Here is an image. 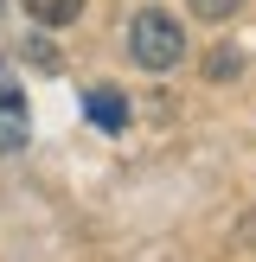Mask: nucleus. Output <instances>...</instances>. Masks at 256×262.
I'll return each instance as SVG.
<instances>
[{"label": "nucleus", "mask_w": 256, "mask_h": 262, "mask_svg": "<svg viewBox=\"0 0 256 262\" xmlns=\"http://www.w3.org/2000/svg\"><path fill=\"white\" fill-rule=\"evenodd\" d=\"M32 135V115H26V90L13 83V71H0V154H19Z\"/></svg>", "instance_id": "f03ea898"}, {"label": "nucleus", "mask_w": 256, "mask_h": 262, "mask_svg": "<svg viewBox=\"0 0 256 262\" xmlns=\"http://www.w3.org/2000/svg\"><path fill=\"white\" fill-rule=\"evenodd\" d=\"M237 71H243V58L230 45H211V51H205V77H211V83H230Z\"/></svg>", "instance_id": "39448f33"}, {"label": "nucleus", "mask_w": 256, "mask_h": 262, "mask_svg": "<svg viewBox=\"0 0 256 262\" xmlns=\"http://www.w3.org/2000/svg\"><path fill=\"white\" fill-rule=\"evenodd\" d=\"M186 7H192V19L224 26V19H237V7H243V0H186Z\"/></svg>", "instance_id": "423d86ee"}, {"label": "nucleus", "mask_w": 256, "mask_h": 262, "mask_svg": "<svg viewBox=\"0 0 256 262\" xmlns=\"http://www.w3.org/2000/svg\"><path fill=\"white\" fill-rule=\"evenodd\" d=\"M26 13H32L38 26H71L77 13H83V0H26Z\"/></svg>", "instance_id": "20e7f679"}, {"label": "nucleus", "mask_w": 256, "mask_h": 262, "mask_svg": "<svg viewBox=\"0 0 256 262\" xmlns=\"http://www.w3.org/2000/svg\"><path fill=\"white\" fill-rule=\"evenodd\" d=\"M83 109H90V122H96L102 135H122V128H128V96H122V90H109V83H102V90H90V96H83Z\"/></svg>", "instance_id": "7ed1b4c3"}, {"label": "nucleus", "mask_w": 256, "mask_h": 262, "mask_svg": "<svg viewBox=\"0 0 256 262\" xmlns=\"http://www.w3.org/2000/svg\"><path fill=\"white\" fill-rule=\"evenodd\" d=\"M128 51H135L141 71H173L186 58V32H179V19L166 7H141L135 26H128Z\"/></svg>", "instance_id": "f257e3e1"}]
</instances>
